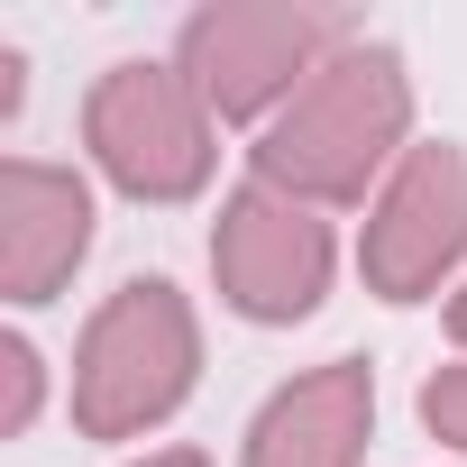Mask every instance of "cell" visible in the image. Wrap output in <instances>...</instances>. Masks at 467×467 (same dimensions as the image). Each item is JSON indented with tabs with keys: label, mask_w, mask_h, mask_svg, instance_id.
<instances>
[{
	"label": "cell",
	"mask_w": 467,
	"mask_h": 467,
	"mask_svg": "<svg viewBox=\"0 0 467 467\" xmlns=\"http://www.w3.org/2000/svg\"><path fill=\"white\" fill-rule=\"evenodd\" d=\"M257 183L312 202V211H339V202H367L385 192V174L412 156V74L394 47L358 37L339 47L266 129H257Z\"/></svg>",
	"instance_id": "obj_1"
},
{
	"label": "cell",
	"mask_w": 467,
	"mask_h": 467,
	"mask_svg": "<svg viewBox=\"0 0 467 467\" xmlns=\"http://www.w3.org/2000/svg\"><path fill=\"white\" fill-rule=\"evenodd\" d=\"M202 376V321L165 275H129L74 339V431L83 440H138L183 412Z\"/></svg>",
	"instance_id": "obj_2"
},
{
	"label": "cell",
	"mask_w": 467,
	"mask_h": 467,
	"mask_svg": "<svg viewBox=\"0 0 467 467\" xmlns=\"http://www.w3.org/2000/svg\"><path fill=\"white\" fill-rule=\"evenodd\" d=\"M339 47H358V19L321 0H211L183 19L174 65L211 119H275Z\"/></svg>",
	"instance_id": "obj_3"
},
{
	"label": "cell",
	"mask_w": 467,
	"mask_h": 467,
	"mask_svg": "<svg viewBox=\"0 0 467 467\" xmlns=\"http://www.w3.org/2000/svg\"><path fill=\"white\" fill-rule=\"evenodd\" d=\"M83 147L129 202H192L220 165V119L183 83V65H110L83 92Z\"/></svg>",
	"instance_id": "obj_4"
},
{
	"label": "cell",
	"mask_w": 467,
	"mask_h": 467,
	"mask_svg": "<svg viewBox=\"0 0 467 467\" xmlns=\"http://www.w3.org/2000/svg\"><path fill=\"white\" fill-rule=\"evenodd\" d=\"M330 266H339L330 220H321L312 202H294V192L257 183V174L229 192V202H220V220H211V285H220V303H229V312L257 321V330L312 321V312H321V294H330Z\"/></svg>",
	"instance_id": "obj_5"
},
{
	"label": "cell",
	"mask_w": 467,
	"mask_h": 467,
	"mask_svg": "<svg viewBox=\"0 0 467 467\" xmlns=\"http://www.w3.org/2000/svg\"><path fill=\"white\" fill-rule=\"evenodd\" d=\"M458 266H467V147L421 138V147L385 174V192L367 202L358 275H367V294H385V303H431Z\"/></svg>",
	"instance_id": "obj_6"
},
{
	"label": "cell",
	"mask_w": 467,
	"mask_h": 467,
	"mask_svg": "<svg viewBox=\"0 0 467 467\" xmlns=\"http://www.w3.org/2000/svg\"><path fill=\"white\" fill-rule=\"evenodd\" d=\"M83 257H92V183L74 165L10 156L0 165V294L56 303Z\"/></svg>",
	"instance_id": "obj_7"
},
{
	"label": "cell",
	"mask_w": 467,
	"mask_h": 467,
	"mask_svg": "<svg viewBox=\"0 0 467 467\" xmlns=\"http://www.w3.org/2000/svg\"><path fill=\"white\" fill-rule=\"evenodd\" d=\"M376 440V367L367 358H321L294 385H275L248 421V467H358Z\"/></svg>",
	"instance_id": "obj_8"
},
{
	"label": "cell",
	"mask_w": 467,
	"mask_h": 467,
	"mask_svg": "<svg viewBox=\"0 0 467 467\" xmlns=\"http://www.w3.org/2000/svg\"><path fill=\"white\" fill-rule=\"evenodd\" d=\"M37 403H47V358L10 330V339H0V440H28Z\"/></svg>",
	"instance_id": "obj_9"
},
{
	"label": "cell",
	"mask_w": 467,
	"mask_h": 467,
	"mask_svg": "<svg viewBox=\"0 0 467 467\" xmlns=\"http://www.w3.org/2000/svg\"><path fill=\"white\" fill-rule=\"evenodd\" d=\"M421 431H431L440 449H458V458H467V358L421 376Z\"/></svg>",
	"instance_id": "obj_10"
},
{
	"label": "cell",
	"mask_w": 467,
	"mask_h": 467,
	"mask_svg": "<svg viewBox=\"0 0 467 467\" xmlns=\"http://www.w3.org/2000/svg\"><path fill=\"white\" fill-rule=\"evenodd\" d=\"M129 467H211L202 449H147V458H129Z\"/></svg>",
	"instance_id": "obj_11"
},
{
	"label": "cell",
	"mask_w": 467,
	"mask_h": 467,
	"mask_svg": "<svg viewBox=\"0 0 467 467\" xmlns=\"http://www.w3.org/2000/svg\"><path fill=\"white\" fill-rule=\"evenodd\" d=\"M449 339H458V348H467V285H458V294H449Z\"/></svg>",
	"instance_id": "obj_12"
}]
</instances>
